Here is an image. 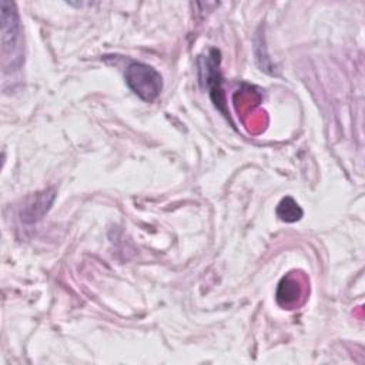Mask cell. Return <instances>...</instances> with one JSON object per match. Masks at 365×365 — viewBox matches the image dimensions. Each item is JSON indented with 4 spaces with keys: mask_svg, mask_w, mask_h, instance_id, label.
Segmentation results:
<instances>
[{
    "mask_svg": "<svg viewBox=\"0 0 365 365\" xmlns=\"http://www.w3.org/2000/svg\"><path fill=\"white\" fill-rule=\"evenodd\" d=\"M1 16V54L4 71L20 68L23 63V46H21V29L19 14L14 3L0 1Z\"/></svg>",
    "mask_w": 365,
    "mask_h": 365,
    "instance_id": "1",
    "label": "cell"
},
{
    "mask_svg": "<svg viewBox=\"0 0 365 365\" xmlns=\"http://www.w3.org/2000/svg\"><path fill=\"white\" fill-rule=\"evenodd\" d=\"M124 78L130 90L147 103L154 101L163 88L161 74L151 66L140 61H133L127 66Z\"/></svg>",
    "mask_w": 365,
    "mask_h": 365,
    "instance_id": "2",
    "label": "cell"
},
{
    "mask_svg": "<svg viewBox=\"0 0 365 365\" xmlns=\"http://www.w3.org/2000/svg\"><path fill=\"white\" fill-rule=\"evenodd\" d=\"M221 54L217 48H210L207 54L198 57V71L200 81L204 88L208 90L211 100L215 107L224 114L228 115L225 110V98L221 88V71H220Z\"/></svg>",
    "mask_w": 365,
    "mask_h": 365,
    "instance_id": "3",
    "label": "cell"
},
{
    "mask_svg": "<svg viewBox=\"0 0 365 365\" xmlns=\"http://www.w3.org/2000/svg\"><path fill=\"white\" fill-rule=\"evenodd\" d=\"M304 289L299 285L298 278L294 274H288L284 277L277 289V301L279 305L291 309L292 307L298 305V299L302 297Z\"/></svg>",
    "mask_w": 365,
    "mask_h": 365,
    "instance_id": "4",
    "label": "cell"
},
{
    "mask_svg": "<svg viewBox=\"0 0 365 365\" xmlns=\"http://www.w3.org/2000/svg\"><path fill=\"white\" fill-rule=\"evenodd\" d=\"M277 217L285 222H295L302 217V208L294 198L285 197L277 205Z\"/></svg>",
    "mask_w": 365,
    "mask_h": 365,
    "instance_id": "5",
    "label": "cell"
},
{
    "mask_svg": "<svg viewBox=\"0 0 365 365\" xmlns=\"http://www.w3.org/2000/svg\"><path fill=\"white\" fill-rule=\"evenodd\" d=\"M53 200H54V192H53V191H51V192H43V194H40V195L37 197V200L33 202L34 207H31V205L27 207V211H26V214L23 215V217H24V221L27 220V217H30L29 221H34V220L40 218V217L50 208Z\"/></svg>",
    "mask_w": 365,
    "mask_h": 365,
    "instance_id": "6",
    "label": "cell"
}]
</instances>
